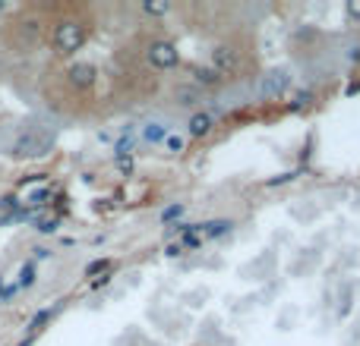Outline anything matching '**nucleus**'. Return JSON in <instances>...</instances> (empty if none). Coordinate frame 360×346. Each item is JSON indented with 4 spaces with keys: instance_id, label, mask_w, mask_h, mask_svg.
Listing matches in <instances>:
<instances>
[{
    "instance_id": "obj_12",
    "label": "nucleus",
    "mask_w": 360,
    "mask_h": 346,
    "mask_svg": "<svg viewBox=\"0 0 360 346\" xmlns=\"http://www.w3.org/2000/svg\"><path fill=\"white\" fill-rule=\"evenodd\" d=\"M177 104H183V107H190V104H199V91L196 89H177Z\"/></svg>"
},
{
    "instance_id": "obj_5",
    "label": "nucleus",
    "mask_w": 360,
    "mask_h": 346,
    "mask_svg": "<svg viewBox=\"0 0 360 346\" xmlns=\"http://www.w3.org/2000/svg\"><path fill=\"white\" fill-rule=\"evenodd\" d=\"M149 63L158 69H174L180 63V54L174 41H152L149 47Z\"/></svg>"
},
{
    "instance_id": "obj_20",
    "label": "nucleus",
    "mask_w": 360,
    "mask_h": 346,
    "mask_svg": "<svg viewBox=\"0 0 360 346\" xmlns=\"http://www.w3.org/2000/svg\"><path fill=\"white\" fill-rule=\"evenodd\" d=\"M48 318H51V312H38V315H35V321H32V331H38V327H41V324L48 321Z\"/></svg>"
},
{
    "instance_id": "obj_14",
    "label": "nucleus",
    "mask_w": 360,
    "mask_h": 346,
    "mask_svg": "<svg viewBox=\"0 0 360 346\" xmlns=\"http://www.w3.org/2000/svg\"><path fill=\"white\" fill-rule=\"evenodd\" d=\"M35 283V265H23L19 271V287H32Z\"/></svg>"
},
{
    "instance_id": "obj_9",
    "label": "nucleus",
    "mask_w": 360,
    "mask_h": 346,
    "mask_svg": "<svg viewBox=\"0 0 360 346\" xmlns=\"http://www.w3.org/2000/svg\"><path fill=\"white\" fill-rule=\"evenodd\" d=\"M234 224L231 221H206V224H199V236H206V239H215V236H225L228 230H231Z\"/></svg>"
},
{
    "instance_id": "obj_11",
    "label": "nucleus",
    "mask_w": 360,
    "mask_h": 346,
    "mask_svg": "<svg viewBox=\"0 0 360 346\" xmlns=\"http://www.w3.org/2000/svg\"><path fill=\"white\" fill-rule=\"evenodd\" d=\"M143 139L149 142V145H158V142H165L168 139V126L165 123H149L143 129Z\"/></svg>"
},
{
    "instance_id": "obj_3",
    "label": "nucleus",
    "mask_w": 360,
    "mask_h": 346,
    "mask_svg": "<svg viewBox=\"0 0 360 346\" xmlns=\"http://www.w3.org/2000/svg\"><path fill=\"white\" fill-rule=\"evenodd\" d=\"M209 67L215 69L218 76H231V73H237V67H240V54L234 51L231 45H215L209 51Z\"/></svg>"
},
{
    "instance_id": "obj_1",
    "label": "nucleus",
    "mask_w": 360,
    "mask_h": 346,
    "mask_svg": "<svg viewBox=\"0 0 360 346\" xmlns=\"http://www.w3.org/2000/svg\"><path fill=\"white\" fill-rule=\"evenodd\" d=\"M54 142H57V136H54V129H45V126H32V129H26V133L16 136L13 142V158H45L48 151L54 148Z\"/></svg>"
},
{
    "instance_id": "obj_7",
    "label": "nucleus",
    "mask_w": 360,
    "mask_h": 346,
    "mask_svg": "<svg viewBox=\"0 0 360 346\" xmlns=\"http://www.w3.org/2000/svg\"><path fill=\"white\" fill-rule=\"evenodd\" d=\"M190 76H193L196 85H206V89H212V85H218V82H221V76H218L215 69H212V67H199V63H196V67H190Z\"/></svg>"
},
{
    "instance_id": "obj_19",
    "label": "nucleus",
    "mask_w": 360,
    "mask_h": 346,
    "mask_svg": "<svg viewBox=\"0 0 360 346\" xmlns=\"http://www.w3.org/2000/svg\"><path fill=\"white\" fill-rule=\"evenodd\" d=\"M165 145L171 148V151H183V139H180V136H168Z\"/></svg>"
},
{
    "instance_id": "obj_6",
    "label": "nucleus",
    "mask_w": 360,
    "mask_h": 346,
    "mask_svg": "<svg viewBox=\"0 0 360 346\" xmlns=\"http://www.w3.org/2000/svg\"><path fill=\"white\" fill-rule=\"evenodd\" d=\"M67 76H70V85H76V89H89L92 82H95V67H92V63H73Z\"/></svg>"
},
{
    "instance_id": "obj_13",
    "label": "nucleus",
    "mask_w": 360,
    "mask_h": 346,
    "mask_svg": "<svg viewBox=\"0 0 360 346\" xmlns=\"http://www.w3.org/2000/svg\"><path fill=\"white\" fill-rule=\"evenodd\" d=\"M108 268H111V258H98V261H92V265L86 268V277H95V274H105Z\"/></svg>"
},
{
    "instance_id": "obj_22",
    "label": "nucleus",
    "mask_w": 360,
    "mask_h": 346,
    "mask_svg": "<svg viewBox=\"0 0 360 346\" xmlns=\"http://www.w3.org/2000/svg\"><path fill=\"white\" fill-rule=\"evenodd\" d=\"M310 104V91H303V95H297V101H294V107H307Z\"/></svg>"
},
{
    "instance_id": "obj_10",
    "label": "nucleus",
    "mask_w": 360,
    "mask_h": 346,
    "mask_svg": "<svg viewBox=\"0 0 360 346\" xmlns=\"http://www.w3.org/2000/svg\"><path fill=\"white\" fill-rule=\"evenodd\" d=\"M60 224V214L57 211H38L35 214V230L38 233H54Z\"/></svg>"
},
{
    "instance_id": "obj_17",
    "label": "nucleus",
    "mask_w": 360,
    "mask_h": 346,
    "mask_svg": "<svg viewBox=\"0 0 360 346\" xmlns=\"http://www.w3.org/2000/svg\"><path fill=\"white\" fill-rule=\"evenodd\" d=\"M48 195H51V192H48V189H41V192H35V195H32V199H29V205H32V208H45V202H48Z\"/></svg>"
},
{
    "instance_id": "obj_21",
    "label": "nucleus",
    "mask_w": 360,
    "mask_h": 346,
    "mask_svg": "<svg viewBox=\"0 0 360 346\" xmlns=\"http://www.w3.org/2000/svg\"><path fill=\"white\" fill-rule=\"evenodd\" d=\"M288 180H294V173H278L275 180H269V186H281V183H288Z\"/></svg>"
},
{
    "instance_id": "obj_15",
    "label": "nucleus",
    "mask_w": 360,
    "mask_h": 346,
    "mask_svg": "<svg viewBox=\"0 0 360 346\" xmlns=\"http://www.w3.org/2000/svg\"><path fill=\"white\" fill-rule=\"evenodd\" d=\"M180 214H183V205H168L165 211H161V224H171V221H177Z\"/></svg>"
},
{
    "instance_id": "obj_8",
    "label": "nucleus",
    "mask_w": 360,
    "mask_h": 346,
    "mask_svg": "<svg viewBox=\"0 0 360 346\" xmlns=\"http://www.w3.org/2000/svg\"><path fill=\"white\" fill-rule=\"evenodd\" d=\"M212 129V113H193L190 117V139H203Z\"/></svg>"
},
{
    "instance_id": "obj_2",
    "label": "nucleus",
    "mask_w": 360,
    "mask_h": 346,
    "mask_svg": "<svg viewBox=\"0 0 360 346\" xmlns=\"http://www.w3.org/2000/svg\"><path fill=\"white\" fill-rule=\"evenodd\" d=\"M54 51L63 54V57H70V54H76L79 47L86 45V25L76 23V19H63V23L54 25Z\"/></svg>"
},
{
    "instance_id": "obj_4",
    "label": "nucleus",
    "mask_w": 360,
    "mask_h": 346,
    "mask_svg": "<svg viewBox=\"0 0 360 346\" xmlns=\"http://www.w3.org/2000/svg\"><path fill=\"white\" fill-rule=\"evenodd\" d=\"M294 76L288 69H269V73L259 79V95L263 98H281L288 89H291Z\"/></svg>"
},
{
    "instance_id": "obj_18",
    "label": "nucleus",
    "mask_w": 360,
    "mask_h": 346,
    "mask_svg": "<svg viewBox=\"0 0 360 346\" xmlns=\"http://www.w3.org/2000/svg\"><path fill=\"white\" fill-rule=\"evenodd\" d=\"M345 10H348V16H351L354 23H360V0H348Z\"/></svg>"
},
{
    "instance_id": "obj_16",
    "label": "nucleus",
    "mask_w": 360,
    "mask_h": 346,
    "mask_svg": "<svg viewBox=\"0 0 360 346\" xmlns=\"http://www.w3.org/2000/svg\"><path fill=\"white\" fill-rule=\"evenodd\" d=\"M146 13H152V16H165L168 10H171V3H146Z\"/></svg>"
}]
</instances>
